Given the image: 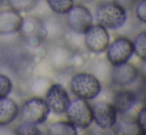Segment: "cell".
<instances>
[{
  "label": "cell",
  "instance_id": "cell-1",
  "mask_svg": "<svg viewBox=\"0 0 146 135\" xmlns=\"http://www.w3.org/2000/svg\"><path fill=\"white\" fill-rule=\"evenodd\" d=\"M69 83L72 93L86 101L94 99L102 93V83L92 73L80 71L74 73Z\"/></svg>",
  "mask_w": 146,
  "mask_h": 135
},
{
  "label": "cell",
  "instance_id": "cell-2",
  "mask_svg": "<svg viewBox=\"0 0 146 135\" xmlns=\"http://www.w3.org/2000/svg\"><path fill=\"white\" fill-rule=\"evenodd\" d=\"M96 19L98 24L110 30H116L125 24L126 10L115 2H102L96 6Z\"/></svg>",
  "mask_w": 146,
  "mask_h": 135
},
{
  "label": "cell",
  "instance_id": "cell-3",
  "mask_svg": "<svg viewBox=\"0 0 146 135\" xmlns=\"http://www.w3.org/2000/svg\"><path fill=\"white\" fill-rule=\"evenodd\" d=\"M78 53L65 43L53 42L48 50V61L58 73H66L77 65Z\"/></svg>",
  "mask_w": 146,
  "mask_h": 135
},
{
  "label": "cell",
  "instance_id": "cell-4",
  "mask_svg": "<svg viewBox=\"0 0 146 135\" xmlns=\"http://www.w3.org/2000/svg\"><path fill=\"white\" fill-rule=\"evenodd\" d=\"M18 34L20 35L22 42L31 48H39L46 43L47 31L43 20L35 16L23 17Z\"/></svg>",
  "mask_w": 146,
  "mask_h": 135
},
{
  "label": "cell",
  "instance_id": "cell-5",
  "mask_svg": "<svg viewBox=\"0 0 146 135\" xmlns=\"http://www.w3.org/2000/svg\"><path fill=\"white\" fill-rule=\"evenodd\" d=\"M51 110L44 97L34 95L23 102L19 108L18 117L22 121L32 122L40 125L48 119Z\"/></svg>",
  "mask_w": 146,
  "mask_h": 135
},
{
  "label": "cell",
  "instance_id": "cell-6",
  "mask_svg": "<svg viewBox=\"0 0 146 135\" xmlns=\"http://www.w3.org/2000/svg\"><path fill=\"white\" fill-rule=\"evenodd\" d=\"M65 113L68 120L77 128L87 129L94 122L92 105L81 97H76L70 101Z\"/></svg>",
  "mask_w": 146,
  "mask_h": 135
},
{
  "label": "cell",
  "instance_id": "cell-7",
  "mask_svg": "<svg viewBox=\"0 0 146 135\" xmlns=\"http://www.w3.org/2000/svg\"><path fill=\"white\" fill-rule=\"evenodd\" d=\"M65 15L66 26L76 34H84L94 22L92 14L84 4H74Z\"/></svg>",
  "mask_w": 146,
  "mask_h": 135
},
{
  "label": "cell",
  "instance_id": "cell-8",
  "mask_svg": "<svg viewBox=\"0 0 146 135\" xmlns=\"http://www.w3.org/2000/svg\"><path fill=\"white\" fill-rule=\"evenodd\" d=\"M84 43L90 53L102 54L108 49L110 43L108 29L100 24H92L84 33Z\"/></svg>",
  "mask_w": 146,
  "mask_h": 135
},
{
  "label": "cell",
  "instance_id": "cell-9",
  "mask_svg": "<svg viewBox=\"0 0 146 135\" xmlns=\"http://www.w3.org/2000/svg\"><path fill=\"white\" fill-rule=\"evenodd\" d=\"M44 99L50 108L51 112L61 115L64 114L69 105L71 99L68 91L62 83H53L48 87Z\"/></svg>",
  "mask_w": 146,
  "mask_h": 135
},
{
  "label": "cell",
  "instance_id": "cell-10",
  "mask_svg": "<svg viewBox=\"0 0 146 135\" xmlns=\"http://www.w3.org/2000/svg\"><path fill=\"white\" fill-rule=\"evenodd\" d=\"M106 51L108 62L111 66L128 62L129 59L134 54L132 41L125 37H117L116 39H114L113 42L110 43Z\"/></svg>",
  "mask_w": 146,
  "mask_h": 135
},
{
  "label": "cell",
  "instance_id": "cell-11",
  "mask_svg": "<svg viewBox=\"0 0 146 135\" xmlns=\"http://www.w3.org/2000/svg\"><path fill=\"white\" fill-rule=\"evenodd\" d=\"M139 77V69L133 64L126 62L112 66L110 71V79L113 85L125 87L135 83Z\"/></svg>",
  "mask_w": 146,
  "mask_h": 135
},
{
  "label": "cell",
  "instance_id": "cell-12",
  "mask_svg": "<svg viewBox=\"0 0 146 135\" xmlns=\"http://www.w3.org/2000/svg\"><path fill=\"white\" fill-rule=\"evenodd\" d=\"M92 118L102 129H110L116 125L117 112L113 105L106 101H98L92 106Z\"/></svg>",
  "mask_w": 146,
  "mask_h": 135
},
{
  "label": "cell",
  "instance_id": "cell-13",
  "mask_svg": "<svg viewBox=\"0 0 146 135\" xmlns=\"http://www.w3.org/2000/svg\"><path fill=\"white\" fill-rule=\"evenodd\" d=\"M23 17L16 10H0V35H13L19 32Z\"/></svg>",
  "mask_w": 146,
  "mask_h": 135
},
{
  "label": "cell",
  "instance_id": "cell-14",
  "mask_svg": "<svg viewBox=\"0 0 146 135\" xmlns=\"http://www.w3.org/2000/svg\"><path fill=\"white\" fill-rule=\"evenodd\" d=\"M138 99V95L131 89H121L117 91L112 99V105L119 114H125L128 112Z\"/></svg>",
  "mask_w": 146,
  "mask_h": 135
},
{
  "label": "cell",
  "instance_id": "cell-15",
  "mask_svg": "<svg viewBox=\"0 0 146 135\" xmlns=\"http://www.w3.org/2000/svg\"><path fill=\"white\" fill-rule=\"evenodd\" d=\"M19 105L13 99L0 97V127L8 126L19 116Z\"/></svg>",
  "mask_w": 146,
  "mask_h": 135
},
{
  "label": "cell",
  "instance_id": "cell-16",
  "mask_svg": "<svg viewBox=\"0 0 146 135\" xmlns=\"http://www.w3.org/2000/svg\"><path fill=\"white\" fill-rule=\"evenodd\" d=\"M42 20L47 31L46 42H56L64 35L65 28L57 16H48Z\"/></svg>",
  "mask_w": 146,
  "mask_h": 135
},
{
  "label": "cell",
  "instance_id": "cell-17",
  "mask_svg": "<svg viewBox=\"0 0 146 135\" xmlns=\"http://www.w3.org/2000/svg\"><path fill=\"white\" fill-rule=\"evenodd\" d=\"M47 133L50 135H77L78 128L69 120H63L51 123L48 126Z\"/></svg>",
  "mask_w": 146,
  "mask_h": 135
},
{
  "label": "cell",
  "instance_id": "cell-18",
  "mask_svg": "<svg viewBox=\"0 0 146 135\" xmlns=\"http://www.w3.org/2000/svg\"><path fill=\"white\" fill-rule=\"evenodd\" d=\"M55 15H65L75 4L74 0H46Z\"/></svg>",
  "mask_w": 146,
  "mask_h": 135
},
{
  "label": "cell",
  "instance_id": "cell-19",
  "mask_svg": "<svg viewBox=\"0 0 146 135\" xmlns=\"http://www.w3.org/2000/svg\"><path fill=\"white\" fill-rule=\"evenodd\" d=\"M133 53L141 61L146 60V31L140 32L135 36L132 42Z\"/></svg>",
  "mask_w": 146,
  "mask_h": 135
},
{
  "label": "cell",
  "instance_id": "cell-20",
  "mask_svg": "<svg viewBox=\"0 0 146 135\" xmlns=\"http://www.w3.org/2000/svg\"><path fill=\"white\" fill-rule=\"evenodd\" d=\"M52 81L45 77H37L32 81L30 85V91L37 97H41L43 93H46L48 87Z\"/></svg>",
  "mask_w": 146,
  "mask_h": 135
},
{
  "label": "cell",
  "instance_id": "cell-21",
  "mask_svg": "<svg viewBox=\"0 0 146 135\" xmlns=\"http://www.w3.org/2000/svg\"><path fill=\"white\" fill-rule=\"evenodd\" d=\"M39 0H6L10 8L18 12H30L38 4Z\"/></svg>",
  "mask_w": 146,
  "mask_h": 135
},
{
  "label": "cell",
  "instance_id": "cell-22",
  "mask_svg": "<svg viewBox=\"0 0 146 135\" xmlns=\"http://www.w3.org/2000/svg\"><path fill=\"white\" fill-rule=\"evenodd\" d=\"M15 134L18 135H40L42 131L39 128V125L28 121H20L15 127Z\"/></svg>",
  "mask_w": 146,
  "mask_h": 135
},
{
  "label": "cell",
  "instance_id": "cell-23",
  "mask_svg": "<svg viewBox=\"0 0 146 135\" xmlns=\"http://www.w3.org/2000/svg\"><path fill=\"white\" fill-rule=\"evenodd\" d=\"M13 89V83L9 75L0 73V97H8Z\"/></svg>",
  "mask_w": 146,
  "mask_h": 135
},
{
  "label": "cell",
  "instance_id": "cell-24",
  "mask_svg": "<svg viewBox=\"0 0 146 135\" xmlns=\"http://www.w3.org/2000/svg\"><path fill=\"white\" fill-rule=\"evenodd\" d=\"M136 125L139 132L146 134V105L143 106L136 116Z\"/></svg>",
  "mask_w": 146,
  "mask_h": 135
},
{
  "label": "cell",
  "instance_id": "cell-25",
  "mask_svg": "<svg viewBox=\"0 0 146 135\" xmlns=\"http://www.w3.org/2000/svg\"><path fill=\"white\" fill-rule=\"evenodd\" d=\"M135 14L141 22L146 23V0H140L135 5Z\"/></svg>",
  "mask_w": 146,
  "mask_h": 135
},
{
  "label": "cell",
  "instance_id": "cell-26",
  "mask_svg": "<svg viewBox=\"0 0 146 135\" xmlns=\"http://www.w3.org/2000/svg\"><path fill=\"white\" fill-rule=\"evenodd\" d=\"M114 2L124 8L126 11L131 10L137 3V0H114Z\"/></svg>",
  "mask_w": 146,
  "mask_h": 135
},
{
  "label": "cell",
  "instance_id": "cell-27",
  "mask_svg": "<svg viewBox=\"0 0 146 135\" xmlns=\"http://www.w3.org/2000/svg\"><path fill=\"white\" fill-rule=\"evenodd\" d=\"M139 75H140L141 77H142V79L146 81V60L142 61L140 69H139Z\"/></svg>",
  "mask_w": 146,
  "mask_h": 135
},
{
  "label": "cell",
  "instance_id": "cell-28",
  "mask_svg": "<svg viewBox=\"0 0 146 135\" xmlns=\"http://www.w3.org/2000/svg\"><path fill=\"white\" fill-rule=\"evenodd\" d=\"M92 0H74L75 3H80V4H84V3H90Z\"/></svg>",
  "mask_w": 146,
  "mask_h": 135
},
{
  "label": "cell",
  "instance_id": "cell-29",
  "mask_svg": "<svg viewBox=\"0 0 146 135\" xmlns=\"http://www.w3.org/2000/svg\"><path fill=\"white\" fill-rule=\"evenodd\" d=\"M5 1H6V0H0V6L3 5V3H4V2H5Z\"/></svg>",
  "mask_w": 146,
  "mask_h": 135
}]
</instances>
